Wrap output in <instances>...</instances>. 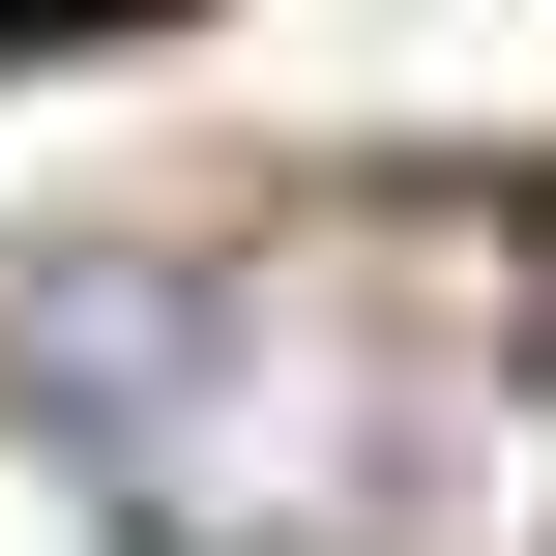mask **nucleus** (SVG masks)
<instances>
[{
    "instance_id": "1",
    "label": "nucleus",
    "mask_w": 556,
    "mask_h": 556,
    "mask_svg": "<svg viewBox=\"0 0 556 556\" xmlns=\"http://www.w3.org/2000/svg\"><path fill=\"white\" fill-rule=\"evenodd\" d=\"M0 410L88 469L117 556H323L352 528V352L264 264H59L0 323Z\"/></svg>"
},
{
    "instance_id": "2",
    "label": "nucleus",
    "mask_w": 556,
    "mask_h": 556,
    "mask_svg": "<svg viewBox=\"0 0 556 556\" xmlns=\"http://www.w3.org/2000/svg\"><path fill=\"white\" fill-rule=\"evenodd\" d=\"M0 29H59V0H0Z\"/></svg>"
}]
</instances>
